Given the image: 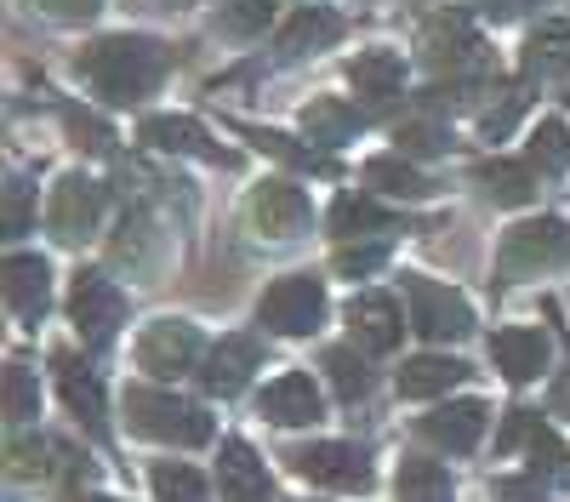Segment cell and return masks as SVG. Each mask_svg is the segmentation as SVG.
Listing matches in <instances>:
<instances>
[{
	"label": "cell",
	"instance_id": "cell-1",
	"mask_svg": "<svg viewBox=\"0 0 570 502\" xmlns=\"http://www.w3.org/2000/svg\"><path fill=\"white\" fill-rule=\"evenodd\" d=\"M166 63H171L166 46L149 40V35H104L80 52V75L98 86V98H109V104L149 98L166 75Z\"/></svg>",
	"mask_w": 570,
	"mask_h": 502
},
{
	"label": "cell",
	"instance_id": "cell-2",
	"mask_svg": "<svg viewBox=\"0 0 570 502\" xmlns=\"http://www.w3.org/2000/svg\"><path fill=\"white\" fill-rule=\"evenodd\" d=\"M126 423L142 440H160V445H206L212 440L206 411L166 394V388H126Z\"/></svg>",
	"mask_w": 570,
	"mask_h": 502
},
{
	"label": "cell",
	"instance_id": "cell-3",
	"mask_svg": "<svg viewBox=\"0 0 570 502\" xmlns=\"http://www.w3.org/2000/svg\"><path fill=\"white\" fill-rule=\"evenodd\" d=\"M257 319L268 332H279V337H308V332H320V319H325V286L314 280V274H285V280H274L263 292Z\"/></svg>",
	"mask_w": 570,
	"mask_h": 502
},
{
	"label": "cell",
	"instance_id": "cell-4",
	"mask_svg": "<svg viewBox=\"0 0 570 502\" xmlns=\"http://www.w3.org/2000/svg\"><path fill=\"white\" fill-rule=\"evenodd\" d=\"M405 297H411V332H422L428 343H456V337L473 332V308H468L462 292L411 274V280H405Z\"/></svg>",
	"mask_w": 570,
	"mask_h": 502
},
{
	"label": "cell",
	"instance_id": "cell-5",
	"mask_svg": "<svg viewBox=\"0 0 570 502\" xmlns=\"http://www.w3.org/2000/svg\"><path fill=\"white\" fill-rule=\"evenodd\" d=\"M553 263H570V228L559 217H531L508 228L502 240V280H525L537 268H553Z\"/></svg>",
	"mask_w": 570,
	"mask_h": 502
},
{
	"label": "cell",
	"instance_id": "cell-6",
	"mask_svg": "<svg viewBox=\"0 0 570 502\" xmlns=\"http://www.w3.org/2000/svg\"><path fill=\"white\" fill-rule=\"evenodd\" d=\"M200 360H206V343L188 319H155L137 343V365L149 377H183V372H195Z\"/></svg>",
	"mask_w": 570,
	"mask_h": 502
},
{
	"label": "cell",
	"instance_id": "cell-7",
	"mask_svg": "<svg viewBox=\"0 0 570 502\" xmlns=\"http://www.w3.org/2000/svg\"><path fill=\"white\" fill-rule=\"evenodd\" d=\"M98 211H104V189L91 177L69 171L58 189H52V206H46V228L63 240V246H80L91 228H98Z\"/></svg>",
	"mask_w": 570,
	"mask_h": 502
},
{
	"label": "cell",
	"instance_id": "cell-8",
	"mask_svg": "<svg viewBox=\"0 0 570 502\" xmlns=\"http://www.w3.org/2000/svg\"><path fill=\"white\" fill-rule=\"evenodd\" d=\"M297 474L314 480V485H331V491H365L371 485V463L360 445H343V440H320V445H303L297 456Z\"/></svg>",
	"mask_w": 570,
	"mask_h": 502
},
{
	"label": "cell",
	"instance_id": "cell-9",
	"mask_svg": "<svg viewBox=\"0 0 570 502\" xmlns=\"http://www.w3.org/2000/svg\"><path fill=\"white\" fill-rule=\"evenodd\" d=\"M69 314H75V326L91 348H104L115 337V326L126 319V297L104 280V274H80L75 280V297H69Z\"/></svg>",
	"mask_w": 570,
	"mask_h": 502
},
{
	"label": "cell",
	"instance_id": "cell-10",
	"mask_svg": "<svg viewBox=\"0 0 570 502\" xmlns=\"http://www.w3.org/2000/svg\"><path fill=\"white\" fill-rule=\"evenodd\" d=\"M308 217H314V206H308V195L297 189V183H263V189L252 195V223L268 240H297L308 228Z\"/></svg>",
	"mask_w": 570,
	"mask_h": 502
},
{
	"label": "cell",
	"instance_id": "cell-11",
	"mask_svg": "<svg viewBox=\"0 0 570 502\" xmlns=\"http://www.w3.org/2000/svg\"><path fill=\"white\" fill-rule=\"evenodd\" d=\"M137 137H142L149 149H160V155H200V160L234 166V155H223L212 137H206V126L188 120V115H149V120L137 126Z\"/></svg>",
	"mask_w": 570,
	"mask_h": 502
},
{
	"label": "cell",
	"instance_id": "cell-12",
	"mask_svg": "<svg viewBox=\"0 0 570 502\" xmlns=\"http://www.w3.org/2000/svg\"><path fill=\"white\" fill-rule=\"evenodd\" d=\"M257 405H263V417L279 423V429H303V423H320V417H325V400H320L314 377H303V372L274 377Z\"/></svg>",
	"mask_w": 570,
	"mask_h": 502
},
{
	"label": "cell",
	"instance_id": "cell-13",
	"mask_svg": "<svg viewBox=\"0 0 570 502\" xmlns=\"http://www.w3.org/2000/svg\"><path fill=\"white\" fill-rule=\"evenodd\" d=\"M217 485H223V502H268L274 496V480H268V469L257 463V451L246 440H223Z\"/></svg>",
	"mask_w": 570,
	"mask_h": 502
},
{
	"label": "cell",
	"instance_id": "cell-14",
	"mask_svg": "<svg viewBox=\"0 0 570 502\" xmlns=\"http://www.w3.org/2000/svg\"><path fill=\"white\" fill-rule=\"evenodd\" d=\"M485 417H491V411L480 400H445V405L428 411L416 429H422V440H434L445 451H473V445H480V434H485Z\"/></svg>",
	"mask_w": 570,
	"mask_h": 502
},
{
	"label": "cell",
	"instance_id": "cell-15",
	"mask_svg": "<svg viewBox=\"0 0 570 502\" xmlns=\"http://www.w3.org/2000/svg\"><path fill=\"white\" fill-rule=\"evenodd\" d=\"M257 343L252 337H223L217 348H206V360H200V383H206V394H217V400H228V394H240L246 388V377L257 372Z\"/></svg>",
	"mask_w": 570,
	"mask_h": 502
},
{
	"label": "cell",
	"instance_id": "cell-16",
	"mask_svg": "<svg viewBox=\"0 0 570 502\" xmlns=\"http://www.w3.org/2000/svg\"><path fill=\"white\" fill-rule=\"evenodd\" d=\"M491 354H497V372L508 383H531L548 372V337L537 326H508L491 337Z\"/></svg>",
	"mask_w": 570,
	"mask_h": 502
},
{
	"label": "cell",
	"instance_id": "cell-17",
	"mask_svg": "<svg viewBox=\"0 0 570 502\" xmlns=\"http://www.w3.org/2000/svg\"><path fill=\"white\" fill-rule=\"evenodd\" d=\"M7 303H12L18 319H29V326H35L46 308H52V268H46V257L18 252L7 263Z\"/></svg>",
	"mask_w": 570,
	"mask_h": 502
},
{
	"label": "cell",
	"instance_id": "cell-18",
	"mask_svg": "<svg viewBox=\"0 0 570 502\" xmlns=\"http://www.w3.org/2000/svg\"><path fill=\"white\" fill-rule=\"evenodd\" d=\"M348 326H354V337H360V348L365 354H389V348H400V303L394 297H383V292H365L354 308H348Z\"/></svg>",
	"mask_w": 570,
	"mask_h": 502
},
{
	"label": "cell",
	"instance_id": "cell-19",
	"mask_svg": "<svg viewBox=\"0 0 570 502\" xmlns=\"http://www.w3.org/2000/svg\"><path fill=\"white\" fill-rule=\"evenodd\" d=\"M473 52H480V35H473V23H468L462 12L428 18V29H422V58L434 63V69H456V63H468Z\"/></svg>",
	"mask_w": 570,
	"mask_h": 502
},
{
	"label": "cell",
	"instance_id": "cell-20",
	"mask_svg": "<svg viewBox=\"0 0 570 502\" xmlns=\"http://www.w3.org/2000/svg\"><path fill=\"white\" fill-rule=\"evenodd\" d=\"M52 365H58V388H63V405L75 411V417L91 429V434H104L109 429V417H104V388H98V377L86 372V365L75 360V354H52Z\"/></svg>",
	"mask_w": 570,
	"mask_h": 502
},
{
	"label": "cell",
	"instance_id": "cell-21",
	"mask_svg": "<svg viewBox=\"0 0 570 502\" xmlns=\"http://www.w3.org/2000/svg\"><path fill=\"white\" fill-rule=\"evenodd\" d=\"M348 86L360 91L365 104H394L400 91H405V63L400 52H360L348 63Z\"/></svg>",
	"mask_w": 570,
	"mask_h": 502
},
{
	"label": "cell",
	"instance_id": "cell-22",
	"mask_svg": "<svg viewBox=\"0 0 570 502\" xmlns=\"http://www.w3.org/2000/svg\"><path fill=\"white\" fill-rule=\"evenodd\" d=\"M462 377H468L462 360H451V354H416V360L400 365V394L405 400H434V394L456 388Z\"/></svg>",
	"mask_w": 570,
	"mask_h": 502
},
{
	"label": "cell",
	"instance_id": "cell-23",
	"mask_svg": "<svg viewBox=\"0 0 570 502\" xmlns=\"http://www.w3.org/2000/svg\"><path fill=\"white\" fill-rule=\"evenodd\" d=\"M343 35V18L337 12H325V7H303L292 23H285L274 35V52L279 58H303V52H320V46H331Z\"/></svg>",
	"mask_w": 570,
	"mask_h": 502
},
{
	"label": "cell",
	"instance_id": "cell-24",
	"mask_svg": "<svg viewBox=\"0 0 570 502\" xmlns=\"http://www.w3.org/2000/svg\"><path fill=\"white\" fill-rule=\"evenodd\" d=\"M303 126H308V144H348V137L365 126V115L354 109V104H343V98H314L308 109H303Z\"/></svg>",
	"mask_w": 570,
	"mask_h": 502
},
{
	"label": "cell",
	"instance_id": "cell-25",
	"mask_svg": "<svg viewBox=\"0 0 570 502\" xmlns=\"http://www.w3.org/2000/svg\"><path fill=\"white\" fill-rule=\"evenodd\" d=\"M473 183H480L497 206H525V200L537 195L531 166H519V160H485L480 171H473Z\"/></svg>",
	"mask_w": 570,
	"mask_h": 502
},
{
	"label": "cell",
	"instance_id": "cell-26",
	"mask_svg": "<svg viewBox=\"0 0 570 502\" xmlns=\"http://www.w3.org/2000/svg\"><path fill=\"white\" fill-rule=\"evenodd\" d=\"M365 183H371V189H383V195H394V200H422L428 189H434V183H428L405 155H376L365 166Z\"/></svg>",
	"mask_w": 570,
	"mask_h": 502
},
{
	"label": "cell",
	"instance_id": "cell-27",
	"mask_svg": "<svg viewBox=\"0 0 570 502\" xmlns=\"http://www.w3.org/2000/svg\"><path fill=\"white\" fill-rule=\"evenodd\" d=\"M394 491H400V502H451V474H445V463H428V456H405Z\"/></svg>",
	"mask_w": 570,
	"mask_h": 502
},
{
	"label": "cell",
	"instance_id": "cell-28",
	"mask_svg": "<svg viewBox=\"0 0 570 502\" xmlns=\"http://www.w3.org/2000/svg\"><path fill=\"white\" fill-rule=\"evenodd\" d=\"M376 228H389V211L376 200H365V195H343L337 206H331V235L360 240V235H376Z\"/></svg>",
	"mask_w": 570,
	"mask_h": 502
},
{
	"label": "cell",
	"instance_id": "cell-29",
	"mask_svg": "<svg viewBox=\"0 0 570 502\" xmlns=\"http://www.w3.org/2000/svg\"><path fill=\"white\" fill-rule=\"evenodd\" d=\"M149 485L160 502H206V480L188 469V463H155L149 469Z\"/></svg>",
	"mask_w": 570,
	"mask_h": 502
},
{
	"label": "cell",
	"instance_id": "cell-30",
	"mask_svg": "<svg viewBox=\"0 0 570 502\" xmlns=\"http://www.w3.org/2000/svg\"><path fill=\"white\" fill-rule=\"evenodd\" d=\"M325 377H331V388H337L348 405L371 394V372H365V360H360L354 348H331V354H325Z\"/></svg>",
	"mask_w": 570,
	"mask_h": 502
},
{
	"label": "cell",
	"instance_id": "cell-31",
	"mask_svg": "<svg viewBox=\"0 0 570 502\" xmlns=\"http://www.w3.org/2000/svg\"><path fill=\"white\" fill-rule=\"evenodd\" d=\"M252 144L263 149V155H274V160H285V166H303V171H331V160L325 155H314V149H297L285 131H263V126H240Z\"/></svg>",
	"mask_w": 570,
	"mask_h": 502
},
{
	"label": "cell",
	"instance_id": "cell-32",
	"mask_svg": "<svg viewBox=\"0 0 570 502\" xmlns=\"http://www.w3.org/2000/svg\"><path fill=\"white\" fill-rule=\"evenodd\" d=\"M525 451H531V474H542V480H564V469H570V451L559 445V434L537 417V429H531V440H525Z\"/></svg>",
	"mask_w": 570,
	"mask_h": 502
},
{
	"label": "cell",
	"instance_id": "cell-33",
	"mask_svg": "<svg viewBox=\"0 0 570 502\" xmlns=\"http://www.w3.org/2000/svg\"><path fill=\"white\" fill-rule=\"evenodd\" d=\"M531 160H537L542 171H564V166H570V126H564V120H542V126H537Z\"/></svg>",
	"mask_w": 570,
	"mask_h": 502
},
{
	"label": "cell",
	"instance_id": "cell-34",
	"mask_svg": "<svg viewBox=\"0 0 570 502\" xmlns=\"http://www.w3.org/2000/svg\"><path fill=\"white\" fill-rule=\"evenodd\" d=\"M223 35H263L274 23V0H234V7L217 12Z\"/></svg>",
	"mask_w": 570,
	"mask_h": 502
},
{
	"label": "cell",
	"instance_id": "cell-35",
	"mask_svg": "<svg viewBox=\"0 0 570 502\" xmlns=\"http://www.w3.org/2000/svg\"><path fill=\"white\" fill-rule=\"evenodd\" d=\"M7 417L12 423L40 417V388H35V372H23V365H7Z\"/></svg>",
	"mask_w": 570,
	"mask_h": 502
},
{
	"label": "cell",
	"instance_id": "cell-36",
	"mask_svg": "<svg viewBox=\"0 0 570 502\" xmlns=\"http://www.w3.org/2000/svg\"><path fill=\"white\" fill-rule=\"evenodd\" d=\"M63 126L80 137V144H86L91 155H109V149H115V131H109L98 115H86V109H63Z\"/></svg>",
	"mask_w": 570,
	"mask_h": 502
},
{
	"label": "cell",
	"instance_id": "cell-37",
	"mask_svg": "<svg viewBox=\"0 0 570 502\" xmlns=\"http://www.w3.org/2000/svg\"><path fill=\"white\" fill-rule=\"evenodd\" d=\"M519 109H525V86H508V91H502V104L485 109V120H480L485 137H508V126L519 120Z\"/></svg>",
	"mask_w": 570,
	"mask_h": 502
},
{
	"label": "cell",
	"instance_id": "cell-38",
	"mask_svg": "<svg viewBox=\"0 0 570 502\" xmlns=\"http://www.w3.org/2000/svg\"><path fill=\"white\" fill-rule=\"evenodd\" d=\"M383 257H389V246H343L337 252V274H371V268H383Z\"/></svg>",
	"mask_w": 570,
	"mask_h": 502
},
{
	"label": "cell",
	"instance_id": "cell-39",
	"mask_svg": "<svg viewBox=\"0 0 570 502\" xmlns=\"http://www.w3.org/2000/svg\"><path fill=\"white\" fill-rule=\"evenodd\" d=\"M29 228V183L7 177V235H23Z\"/></svg>",
	"mask_w": 570,
	"mask_h": 502
},
{
	"label": "cell",
	"instance_id": "cell-40",
	"mask_svg": "<svg viewBox=\"0 0 570 502\" xmlns=\"http://www.w3.org/2000/svg\"><path fill=\"white\" fill-rule=\"evenodd\" d=\"M445 144H451V131H440V126H405L400 131V149H411V155H434Z\"/></svg>",
	"mask_w": 570,
	"mask_h": 502
},
{
	"label": "cell",
	"instance_id": "cell-41",
	"mask_svg": "<svg viewBox=\"0 0 570 502\" xmlns=\"http://www.w3.org/2000/svg\"><path fill=\"white\" fill-rule=\"evenodd\" d=\"M531 429H537V411H508V423H502V434H497V451H513V445H525L531 440Z\"/></svg>",
	"mask_w": 570,
	"mask_h": 502
},
{
	"label": "cell",
	"instance_id": "cell-42",
	"mask_svg": "<svg viewBox=\"0 0 570 502\" xmlns=\"http://www.w3.org/2000/svg\"><path fill=\"white\" fill-rule=\"evenodd\" d=\"M497 496H502V502H548V496L537 491V474H531V480H497Z\"/></svg>",
	"mask_w": 570,
	"mask_h": 502
},
{
	"label": "cell",
	"instance_id": "cell-43",
	"mask_svg": "<svg viewBox=\"0 0 570 502\" xmlns=\"http://www.w3.org/2000/svg\"><path fill=\"white\" fill-rule=\"evenodd\" d=\"M35 7H46L52 18H91L104 7V0H35Z\"/></svg>",
	"mask_w": 570,
	"mask_h": 502
},
{
	"label": "cell",
	"instance_id": "cell-44",
	"mask_svg": "<svg viewBox=\"0 0 570 502\" xmlns=\"http://www.w3.org/2000/svg\"><path fill=\"white\" fill-rule=\"evenodd\" d=\"M548 405L559 411V417H570V365H564V372L553 377V394H548Z\"/></svg>",
	"mask_w": 570,
	"mask_h": 502
},
{
	"label": "cell",
	"instance_id": "cell-45",
	"mask_svg": "<svg viewBox=\"0 0 570 502\" xmlns=\"http://www.w3.org/2000/svg\"><path fill=\"white\" fill-rule=\"evenodd\" d=\"M553 86H559V98L570 104V52L559 58V69H553Z\"/></svg>",
	"mask_w": 570,
	"mask_h": 502
},
{
	"label": "cell",
	"instance_id": "cell-46",
	"mask_svg": "<svg viewBox=\"0 0 570 502\" xmlns=\"http://www.w3.org/2000/svg\"><path fill=\"white\" fill-rule=\"evenodd\" d=\"M491 7H497V12L508 18V12H519V7H531V0H491Z\"/></svg>",
	"mask_w": 570,
	"mask_h": 502
},
{
	"label": "cell",
	"instance_id": "cell-47",
	"mask_svg": "<svg viewBox=\"0 0 570 502\" xmlns=\"http://www.w3.org/2000/svg\"><path fill=\"white\" fill-rule=\"evenodd\" d=\"M86 502H120V496H86Z\"/></svg>",
	"mask_w": 570,
	"mask_h": 502
}]
</instances>
